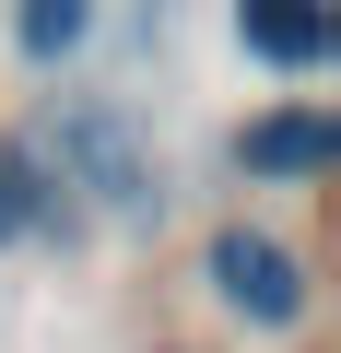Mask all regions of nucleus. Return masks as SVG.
I'll return each instance as SVG.
<instances>
[{
    "mask_svg": "<svg viewBox=\"0 0 341 353\" xmlns=\"http://www.w3.org/2000/svg\"><path fill=\"white\" fill-rule=\"evenodd\" d=\"M212 283H224V306H236V318H259V330L306 318V271H294V248H282V236L224 224V236H212Z\"/></svg>",
    "mask_w": 341,
    "mask_h": 353,
    "instance_id": "nucleus-1",
    "label": "nucleus"
},
{
    "mask_svg": "<svg viewBox=\"0 0 341 353\" xmlns=\"http://www.w3.org/2000/svg\"><path fill=\"white\" fill-rule=\"evenodd\" d=\"M329 153H341L329 106H271V118H247V130H236V165H247V176H282V189H294V176H318Z\"/></svg>",
    "mask_w": 341,
    "mask_h": 353,
    "instance_id": "nucleus-2",
    "label": "nucleus"
},
{
    "mask_svg": "<svg viewBox=\"0 0 341 353\" xmlns=\"http://www.w3.org/2000/svg\"><path fill=\"white\" fill-rule=\"evenodd\" d=\"M236 36H247V59H271V71H318L329 59V0H236Z\"/></svg>",
    "mask_w": 341,
    "mask_h": 353,
    "instance_id": "nucleus-3",
    "label": "nucleus"
},
{
    "mask_svg": "<svg viewBox=\"0 0 341 353\" xmlns=\"http://www.w3.org/2000/svg\"><path fill=\"white\" fill-rule=\"evenodd\" d=\"M59 153H71V165L94 176L106 201H141V165H130V141H118V118H71V130H59Z\"/></svg>",
    "mask_w": 341,
    "mask_h": 353,
    "instance_id": "nucleus-4",
    "label": "nucleus"
},
{
    "mask_svg": "<svg viewBox=\"0 0 341 353\" xmlns=\"http://www.w3.org/2000/svg\"><path fill=\"white\" fill-rule=\"evenodd\" d=\"M83 24H94V0H24V59H59V48H83Z\"/></svg>",
    "mask_w": 341,
    "mask_h": 353,
    "instance_id": "nucleus-5",
    "label": "nucleus"
},
{
    "mask_svg": "<svg viewBox=\"0 0 341 353\" xmlns=\"http://www.w3.org/2000/svg\"><path fill=\"white\" fill-rule=\"evenodd\" d=\"M24 212H36V165H0V248L24 236Z\"/></svg>",
    "mask_w": 341,
    "mask_h": 353,
    "instance_id": "nucleus-6",
    "label": "nucleus"
}]
</instances>
